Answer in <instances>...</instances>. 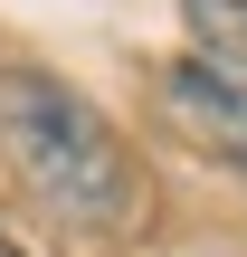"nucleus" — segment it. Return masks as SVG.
<instances>
[{
    "label": "nucleus",
    "mask_w": 247,
    "mask_h": 257,
    "mask_svg": "<svg viewBox=\"0 0 247 257\" xmlns=\"http://www.w3.org/2000/svg\"><path fill=\"white\" fill-rule=\"evenodd\" d=\"M0 162L67 229H95V238L143 229V162L67 76L0 67Z\"/></svg>",
    "instance_id": "obj_1"
},
{
    "label": "nucleus",
    "mask_w": 247,
    "mask_h": 257,
    "mask_svg": "<svg viewBox=\"0 0 247 257\" xmlns=\"http://www.w3.org/2000/svg\"><path fill=\"white\" fill-rule=\"evenodd\" d=\"M152 105L181 143L219 153L228 172H247V67H219V57H162L152 67Z\"/></svg>",
    "instance_id": "obj_2"
},
{
    "label": "nucleus",
    "mask_w": 247,
    "mask_h": 257,
    "mask_svg": "<svg viewBox=\"0 0 247 257\" xmlns=\"http://www.w3.org/2000/svg\"><path fill=\"white\" fill-rule=\"evenodd\" d=\"M181 19H190L200 57H219V67H247V0H181Z\"/></svg>",
    "instance_id": "obj_3"
},
{
    "label": "nucleus",
    "mask_w": 247,
    "mask_h": 257,
    "mask_svg": "<svg viewBox=\"0 0 247 257\" xmlns=\"http://www.w3.org/2000/svg\"><path fill=\"white\" fill-rule=\"evenodd\" d=\"M0 257H29V248H19V238H10V229H0Z\"/></svg>",
    "instance_id": "obj_4"
}]
</instances>
